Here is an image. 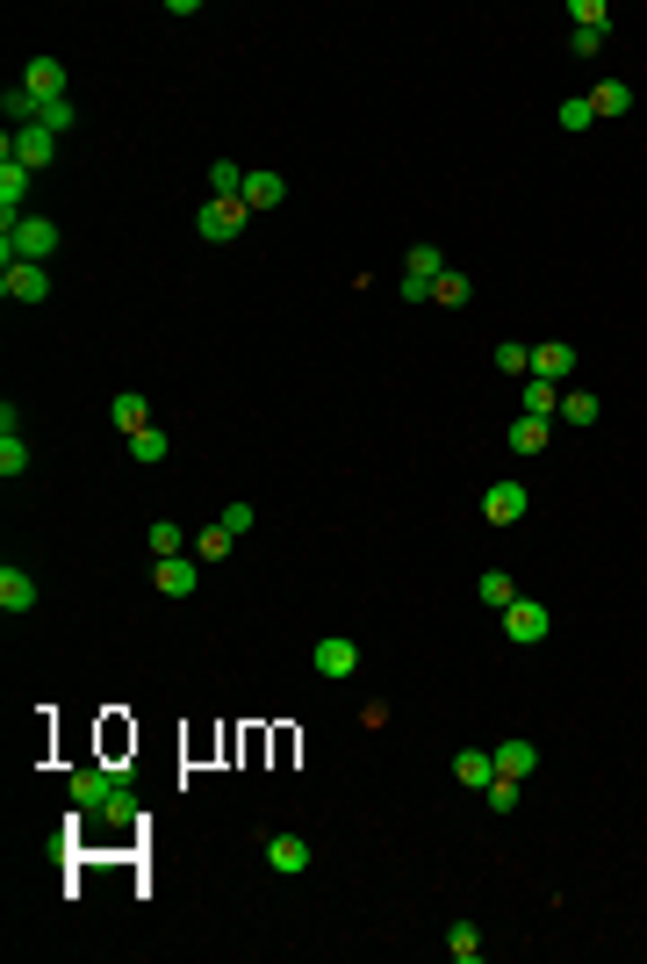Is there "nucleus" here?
Instances as JSON below:
<instances>
[{
	"label": "nucleus",
	"mask_w": 647,
	"mask_h": 964,
	"mask_svg": "<svg viewBox=\"0 0 647 964\" xmlns=\"http://www.w3.org/2000/svg\"><path fill=\"white\" fill-rule=\"evenodd\" d=\"M51 252H58V224H51V216H22V224L0 231V259H8V267H44Z\"/></svg>",
	"instance_id": "1"
},
{
	"label": "nucleus",
	"mask_w": 647,
	"mask_h": 964,
	"mask_svg": "<svg viewBox=\"0 0 647 964\" xmlns=\"http://www.w3.org/2000/svg\"><path fill=\"white\" fill-rule=\"evenodd\" d=\"M446 274V252L439 245H410V259H403V281H396V295H403L410 310H425L432 303V281Z\"/></svg>",
	"instance_id": "2"
},
{
	"label": "nucleus",
	"mask_w": 647,
	"mask_h": 964,
	"mask_svg": "<svg viewBox=\"0 0 647 964\" xmlns=\"http://www.w3.org/2000/svg\"><path fill=\"white\" fill-rule=\"evenodd\" d=\"M51 158H58V138H51V130H36V122H22V130H8V138H0V166L44 173Z\"/></svg>",
	"instance_id": "3"
},
{
	"label": "nucleus",
	"mask_w": 647,
	"mask_h": 964,
	"mask_svg": "<svg viewBox=\"0 0 647 964\" xmlns=\"http://www.w3.org/2000/svg\"><path fill=\"white\" fill-rule=\"evenodd\" d=\"M546 634H554V612H546L540 598H511V604H504V640H518V648H540Z\"/></svg>",
	"instance_id": "4"
},
{
	"label": "nucleus",
	"mask_w": 647,
	"mask_h": 964,
	"mask_svg": "<svg viewBox=\"0 0 647 964\" xmlns=\"http://www.w3.org/2000/svg\"><path fill=\"white\" fill-rule=\"evenodd\" d=\"M245 216H252V209H245V202H223V195H209V202L195 209V231H202L209 245H231V238H238V231H245Z\"/></svg>",
	"instance_id": "5"
},
{
	"label": "nucleus",
	"mask_w": 647,
	"mask_h": 964,
	"mask_svg": "<svg viewBox=\"0 0 647 964\" xmlns=\"http://www.w3.org/2000/svg\"><path fill=\"white\" fill-rule=\"evenodd\" d=\"M309 662H317L324 684H345V677L360 670V640H353V634H324L317 648H309Z\"/></svg>",
	"instance_id": "6"
},
{
	"label": "nucleus",
	"mask_w": 647,
	"mask_h": 964,
	"mask_svg": "<svg viewBox=\"0 0 647 964\" xmlns=\"http://www.w3.org/2000/svg\"><path fill=\"white\" fill-rule=\"evenodd\" d=\"M526 512H532L526 482H490V490H482V518H490V526H518Z\"/></svg>",
	"instance_id": "7"
},
{
	"label": "nucleus",
	"mask_w": 647,
	"mask_h": 964,
	"mask_svg": "<svg viewBox=\"0 0 647 964\" xmlns=\"http://www.w3.org/2000/svg\"><path fill=\"white\" fill-rule=\"evenodd\" d=\"M22 86H30L36 102H66V94H72V80H66V58H51V51H44V58H30Z\"/></svg>",
	"instance_id": "8"
},
{
	"label": "nucleus",
	"mask_w": 647,
	"mask_h": 964,
	"mask_svg": "<svg viewBox=\"0 0 647 964\" xmlns=\"http://www.w3.org/2000/svg\"><path fill=\"white\" fill-rule=\"evenodd\" d=\"M0 295L8 303H51V274L44 267H0Z\"/></svg>",
	"instance_id": "9"
},
{
	"label": "nucleus",
	"mask_w": 647,
	"mask_h": 964,
	"mask_svg": "<svg viewBox=\"0 0 647 964\" xmlns=\"http://www.w3.org/2000/svg\"><path fill=\"white\" fill-rule=\"evenodd\" d=\"M0 612H8V620H22V612H36V576L30 568H0Z\"/></svg>",
	"instance_id": "10"
},
{
	"label": "nucleus",
	"mask_w": 647,
	"mask_h": 964,
	"mask_svg": "<svg viewBox=\"0 0 647 964\" xmlns=\"http://www.w3.org/2000/svg\"><path fill=\"white\" fill-rule=\"evenodd\" d=\"M152 584L166 590V598H195V584H202V562H195V554H173V562L152 568Z\"/></svg>",
	"instance_id": "11"
},
{
	"label": "nucleus",
	"mask_w": 647,
	"mask_h": 964,
	"mask_svg": "<svg viewBox=\"0 0 647 964\" xmlns=\"http://www.w3.org/2000/svg\"><path fill=\"white\" fill-rule=\"evenodd\" d=\"M490 756H496V777H518V785H526V777L540 771V749H532L526 734H511V741H496Z\"/></svg>",
	"instance_id": "12"
},
{
	"label": "nucleus",
	"mask_w": 647,
	"mask_h": 964,
	"mask_svg": "<svg viewBox=\"0 0 647 964\" xmlns=\"http://www.w3.org/2000/svg\"><path fill=\"white\" fill-rule=\"evenodd\" d=\"M116 799V771H72V807L80 813H102Z\"/></svg>",
	"instance_id": "13"
},
{
	"label": "nucleus",
	"mask_w": 647,
	"mask_h": 964,
	"mask_svg": "<svg viewBox=\"0 0 647 964\" xmlns=\"http://www.w3.org/2000/svg\"><path fill=\"white\" fill-rule=\"evenodd\" d=\"M30 180H36L30 166H0V231H8V224H22V202H30Z\"/></svg>",
	"instance_id": "14"
},
{
	"label": "nucleus",
	"mask_w": 647,
	"mask_h": 964,
	"mask_svg": "<svg viewBox=\"0 0 647 964\" xmlns=\"http://www.w3.org/2000/svg\"><path fill=\"white\" fill-rule=\"evenodd\" d=\"M532 375H540V381H568V375H576V345H568V339L532 345Z\"/></svg>",
	"instance_id": "15"
},
{
	"label": "nucleus",
	"mask_w": 647,
	"mask_h": 964,
	"mask_svg": "<svg viewBox=\"0 0 647 964\" xmlns=\"http://www.w3.org/2000/svg\"><path fill=\"white\" fill-rule=\"evenodd\" d=\"M454 785L490 792V785H496V756H490V749H460V756H454Z\"/></svg>",
	"instance_id": "16"
},
{
	"label": "nucleus",
	"mask_w": 647,
	"mask_h": 964,
	"mask_svg": "<svg viewBox=\"0 0 647 964\" xmlns=\"http://www.w3.org/2000/svg\"><path fill=\"white\" fill-rule=\"evenodd\" d=\"M267 863L281 871V879H295V871H309V863H317V849H309L303 835H273V843H267Z\"/></svg>",
	"instance_id": "17"
},
{
	"label": "nucleus",
	"mask_w": 647,
	"mask_h": 964,
	"mask_svg": "<svg viewBox=\"0 0 647 964\" xmlns=\"http://www.w3.org/2000/svg\"><path fill=\"white\" fill-rule=\"evenodd\" d=\"M108 425H116L122 439H130V432H144V425H152V403L137 397V389H116V397H108Z\"/></svg>",
	"instance_id": "18"
},
{
	"label": "nucleus",
	"mask_w": 647,
	"mask_h": 964,
	"mask_svg": "<svg viewBox=\"0 0 647 964\" xmlns=\"http://www.w3.org/2000/svg\"><path fill=\"white\" fill-rule=\"evenodd\" d=\"M245 209H281L289 202V180L281 173H245V195H238Z\"/></svg>",
	"instance_id": "19"
},
{
	"label": "nucleus",
	"mask_w": 647,
	"mask_h": 964,
	"mask_svg": "<svg viewBox=\"0 0 647 964\" xmlns=\"http://www.w3.org/2000/svg\"><path fill=\"white\" fill-rule=\"evenodd\" d=\"M518 389H526V418H562V381H540V375H526Z\"/></svg>",
	"instance_id": "20"
},
{
	"label": "nucleus",
	"mask_w": 647,
	"mask_h": 964,
	"mask_svg": "<svg viewBox=\"0 0 647 964\" xmlns=\"http://www.w3.org/2000/svg\"><path fill=\"white\" fill-rule=\"evenodd\" d=\"M144 540H152V554H158V562L188 554V526H180V518H152V533H144Z\"/></svg>",
	"instance_id": "21"
},
{
	"label": "nucleus",
	"mask_w": 647,
	"mask_h": 964,
	"mask_svg": "<svg viewBox=\"0 0 647 964\" xmlns=\"http://www.w3.org/2000/svg\"><path fill=\"white\" fill-rule=\"evenodd\" d=\"M546 432H554V418H526V411H518V425L504 432V439H511V454H540Z\"/></svg>",
	"instance_id": "22"
},
{
	"label": "nucleus",
	"mask_w": 647,
	"mask_h": 964,
	"mask_svg": "<svg viewBox=\"0 0 647 964\" xmlns=\"http://www.w3.org/2000/svg\"><path fill=\"white\" fill-rule=\"evenodd\" d=\"M446 957H454V964H482V929H475V921H454V929H446Z\"/></svg>",
	"instance_id": "23"
},
{
	"label": "nucleus",
	"mask_w": 647,
	"mask_h": 964,
	"mask_svg": "<svg viewBox=\"0 0 647 964\" xmlns=\"http://www.w3.org/2000/svg\"><path fill=\"white\" fill-rule=\"evenodd\" d=\"M590 108H597V116H626V108H633V86L626 80H597L590 86Z\"/></svg>",
	"instance_id": "24"
},
{
	"label": "nucleus",
	"mask_w": 647,
	"mask_h": 964,
	"mask_svg": "<svg viewBox=\"0 0 647 964\" xmlns=\"http://www.w3.org/2000/svg\"><path fill=\"white\" fill-rule=\"evenodd\" d=\"M475 598L490 604V612H504V604L518 598V584H511V576H504V568H482V576H475Z\"/></svg>",
	"instance_id": "25"
},
{
	"label": "nucleus",
	"mask_w": 647,
	"mask_h": 964,
	"mask_svg": "<svg viewBox=\"0 0 647 964\" xmlns=\"http://www.w3.org/2000/svg\"><path fill=\"white\" fill-rule=\"evenodd\" d=\"M231 548H238V533H231L223 518H216V526H202V533H195V562H223V554H231Z\"/></svg>",
	"instance_id": "26"
},
{
	"label": "nucleus",
	"mask_w": 647,
	"mask_h": 964,
	"mask_svg": "<svg viewBox=\"0 0 647 964\" xmlns=\"http://www.w3.org/2000/svg\"><path fill=\"white\" fill-rule=\"evenodd\" d=\"M30 475V447H22V432H0V482H22Z\"/></svg>",
	"instance_id": "27"
},
{
	"label": "nucleus",
	"mask_w": 647,
	"mask_h": 964,
	"mask_svg": "<svg viewBox=\"0 0 647 964\" xmlns=\"http://www.w3.org/2000/svg\"><path fill=\"white\" fill-rule=\"evenodd\" d=\"M209 195H223V202H238V195H245V166H238V158H216V166H209Z\"/></svg>",
	"instance_id": "28"
},
{
	"label": "nucleus",
	"mask_w": 647,
	"mask_h": 964,
	"mask_svg": "<svg viewBox=\"0 0 647 964\" xmlns=\"http://www.w3.org/2000/svg\"><path fill=\"white\" fill-rule=\"evenodd\" d=\"M166 447H173V439H166V432H158V425L130 432V461H144V468H158V461H166Z\"/></svg>",
	"instance_id": "29"
},
{
	"label": "nucleus",
	"mask_w": 647,
	"mask_h": 964,
	"mask_svg": "<svg viewBox=\"0 0 647 964\" xmlns=\"http://www.w3.org/2000/svg\"><path fill=\"white\" fill-rule=\"evenodd\" d=\"M72 122H80V108H72V94H66V102H36V130H51V138H66Z\"/></svg>",
	"instance_id": "30"
},
{
	"label": "nucleus",
	"mask_w": 647,
	"mask_h": 964,
	"mask_svg": "<svg viewBox=\"0 0 647 964\" xmlns=\"http://www.w3.org/2000/svg\"><path fill=\"white\" fill-rule=\"evenodd\" d=\"M0 116L15 122V130H22V122H36V94H30V86H8V94H0Z\"/></svg>",
	"instance_id": "31"
},
{
	"label": "nucleus",
	"mask_w": 647,
	"mask_h": 964,
	"mask_svg": "<svg viewBox=\"0 0 647 964\" xmlns=\"http://www.w3.org/2000/svg\"><path fill=\"white\" fill-rule=\"evenodd\" d=\"M568 22L576 30H612V8L604 0H568Z\"/></svg>",
	"instance_id": "32"
},
{
	"label": "nucleus",
	"mask_w": 647,
	"mask_h": 964,
	"mask_svg": "<svg viewBox=\"0 0 647 964\" xmlns=\"http://www.w3.org/2000/svg\"><path fill=\"white\" fill-rule=\"evenodd\" d=\"M496 367H504V375H518V381H526V375H532V345L504 339V345H496Z\"/></svg>",
	"instance_id": "33"
},
{
	"label": "nucleus",
	"mask_w": 647,
	"mask_h": 964,
	"mask_svg": "<svg viewBox=\"0 0 647 964\" xmlns=\"http://www.w3.org/2000/svg\"><path fill=\"white\" fill-rule=\"evenodd\" d=\"M554 122H562V130H590V122H597L590 94H576V102H562V108H554Z\"/></svg>",
	"instance_id": "34"
},
{
	"label": "nucleus",
	"mask_w": 647,
	"mask_h": 964,
	"mask_svg": "<svg viewBox=\"0 0 647 964\" xmlns=\"http://www.w3.org/2000/svg\"><path fill=\"white\" fill-rule=\"evenodd\" d=\"M432 303H446V310H454V303H468V274H454V267H446V274L432 281Z\"/></svg>",
	"instance_id": "35"
},
{
	"label": "nucleus",
	"mask_w": 647,
	"mask_h": 964,
	"mask_svg": "<svg viewBox=\"0 0 647 964\" xmlns=\"http://www.w3.org/2000/svg\"><path fill=\"white\" fill-rule=\"evenodd\" d=\"M562 418H568V425H597V397L568 389V397H562Z\"/></svg>",
	"instance_id": "36"
},
{
	"label": "nucleus",
	"mask_w": 647,
	"mask_h": 964,
	"mask_svg": "<svg viewBox=\"0 0 647 964\" xmlns=\"http://www.w3.org/2000/svg\"><path fill=\"white\" fill-rule=\"evenodd\" d=\"M223 526H231V533L245 540V533H252V526H259V512H252V504L238 497V504H223Z\"/></svg>",
	"instance_id": "37"
},
{
	"label": "nucleus",
	"mask_w": 647,
	"mask_h": 964,
	"mask_svg": "<svg viewBox=\"0 0 647 964\" xmlns=\"http://www.w3.org/2000/svg\"><path fill=\"white\" fill-rule=\"evenodd\" d=\"M482 799H490V813H511V807H518V777H496Z\"/></svg>",
	"instance_id": "38"
},
{
	"label": "nucleus",
	"mask_w": 647,
	"mask_h": 964,
	"mask_svg": "<svg viewBox=\"0 0 647 964\" xmlns=\"http://www.w3.org/2000/svg\"><path fill=\"white\" fill-rule=\"evenodd\" d=\"M604 36H612V30H576V36H568V51H576V58H597V51H604Z\"/></svg>",
	"instance_id": "39"
},
{
	"label": "nucleus",
	"mask_w": 647,
	"mask_h": 964,
	"mask_svg": "<svg viewBox=\"0 0 647 964\" xmlns=\"http://www.w3.org/2000/svg\"><path fill=\"white\" fill-rule=\"evenodd\" d=\"M102 813H108V821H116V827H130V821H137V799H130V792H122V785H116V799H108Z\"/></svg>",
	"instance_id": "40"
}]
</instances>
